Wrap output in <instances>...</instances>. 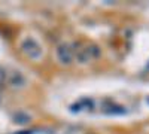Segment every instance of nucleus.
Instances as JSON below:
<instances>
[{"instance_id": "nucleus-1", "label": "nucleus", "mask_w": 149, "mask_h": 134, "mask_svg": "<svg viewBox=\"0 0 149 134\" xmlns=\"http://www.w3.org/2000/svg\"><path fill=\"white\" fill-rule=\"evenodd\" d=\"M58 55H60V58H61V61L63 63H70V60H72V52H70V49L69 48H60L58 49Z\"/></svg>"}]
</instances>
